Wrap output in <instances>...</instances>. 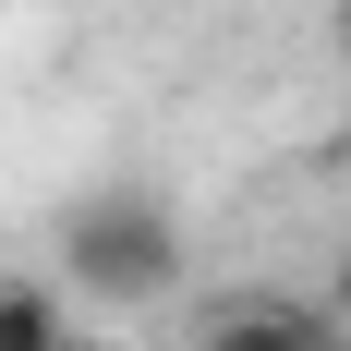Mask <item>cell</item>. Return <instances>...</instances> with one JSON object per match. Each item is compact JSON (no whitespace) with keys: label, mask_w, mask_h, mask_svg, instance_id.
Returning <instances> with one entry per match:
<instances>
[{"label":"cell","mask_w":351,"mask_h":351,"mask_svg":"<svg viewBox=\"0 0 351 351\" xmlns=\"http://www.w3.org/2000/svg\"><path fill=\"white\" fill-rule=\"evenodd\" d=\"M194 243H182V218L145 194V182H97V194H73L61 206V291L73 303H170Z\"/></svg>","instance_id":"6da1fadb"},{"label":"cell","mask_w":351,"mask_h":351,"mask_svg":"<svg viewBox=\"0 0 351 351\" xmlns=\"http://www.w3.org/2000/svg\"><path fill=\"white\" fill-rule=\"evenodd\" d=\"M327 49H339V61H351V0H327Z\"/></svg>","instance_id":"277c9868"},{"label":"cell","mask_w":351,"mask_h":351,"mask_svg":"<svg viewBox=\"0 0 351 351\" xmlns=\"http://www.w3.org/2000/svg\"><path fill=\"white\" fill-rule=\"evenodd\" d=\"M0 12H12V0H0Z\"/></svg>","instance_id":"8992f818"},{"label":"cell","mask_w":351,"mask_h":351,"mask_svg":"<svg viewBox=\"0 0 351 351\" xmlns=\"http://www.w3.org/2000/svg\"><path fill=\"white\" fill-rule=\"evenodd\" d=\"M339 170H351V158H339Z\"/></svg>","instance_id":"52a82bcc"},{"label":"cell","mask_w":351,"mask_h":351,"mask_svg":"<svg viewBox=\"0 0 351 351\" xmlns=\"http://www.w3.org/2000/svg\"><path fill=\"white\" fill-rule=\"evenodd\" d=\"M327 315H339V327H351V254H339V279H327Z\"/></svg>","instance_id":"5b68a950"},{"label":"cell","mask_w":351,"mask_h":351,"mask_svg":"<svg viewBox=\"0 0 351 351\" xmlns=\"http://www.w3.org/2000/svg\"><path fill=\"white\" fill-rule=\"evenodd\" d=\"M0 351H73V291L61 279H0Z\"/></svg>","instance_id":"3957f363"},{"label":"cell","mask_w":351,"mask_h":351,"mask_svg":"<svg viewBox=\"0 0 351 351\" xmlns=\"http://www.w3.org/2000/svg\"><path fill=\"white\" fill-rule=\"evenodd\" d=\"M194 351H351V327L327 303H291V291H218Z\"/></svg>","instance_id":"7a4b0ae2"}]
</instances>
